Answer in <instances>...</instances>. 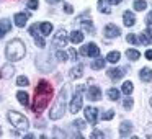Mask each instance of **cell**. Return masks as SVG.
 <instances>
[{
    "label": "cell",
    "instance_id": "obj_1",
    "mask_svg": "<svg viewBox=\"0 0 152 139\" xmlns=\"http://www.w3.org/2000/svg\"><path fill=\"white\" fill-rule=\"evenodd\" d=\"M51 97H53V85L48 80H39L36 87V97H34L33 102V111L41 113L49 103Z\"/></svg>",
    "mask_w": 152,
    "mask_h": 139
},
{
    "label": "cell",
    "instance_id": "obj_30",
    "mask_svg": "<svg viewBox=\"0 0 152 139\" xmlns=\"http://www.w3.org/2000/svg\"><path fill=\"white\" fill-rule=\"evenodd\" d=\"M28 83H30V80H28V77H25V75H20L17 79V85L18 87H28Z\"/></svg>",
    "mask_w": 152,
    "mask_h": 139
},
{
    "label": "cell",
    "instance_id": "obj_33",
    "mask_svg": "<svg viewBox=\"0 0 152 139\" xmlns=\"http://www.w3.org/2000/svg\"><path fill=\"white\" fill-rule=\"evenodd\" d=\"M115 118V111L113 110H108L106 113H103V119H106V121H110V119Z\"/></svg>",
    "mask_w": 152,
    "mask_h": 139
},
{
    "label": "cell",
    "instance_id": "obj_35",
    "mask_svg": "<svg viewBox=\"0 0 152 139\" xmlns=\"http://www.w3.org/2000/svg\"><path fill=\"white\" fill-rule=\"evenodd\" d=\"M26 7L31 8V10H36V8H38V0H28Z\"/></svg>",
    "mask_w": 152,
    "mask_h": 139
},
{
    "label": "cell",
    "instance_id": "obj_10",
    "mask_svg": "<svg viewBox=\"0 0 152 139\" xmlns=\"http://www.w3.org/2000/svg\"><path fill=\"white\" fill-rule=\"evenodd\" d=\"M103 33H105V36L106 38H116V36H119V28L116 26V25H106L105 26V30H103Z\"/></svg>",
    "mask_w": 152,
    "mask_h": 139
},
{
    "label": "cell",
    "instance_id": "obj_19",
    "mask_svg": "<svg viewBox=\"0 0 152 139\" xmlns=\"http://www.w3.org/2000/svg\"><path fill=\"white\" fill-rule=\"evenodd\" d=\"M17 100H18V102H20L23 106H28V105H30V97H28L26 92H18V93H17Z\"/></svg>",
    "mask_w": 152,
    "mask_h": 139
},
{
    "label": "cell",
    "instance_id": "obj_3",
    "mask_svg": "<svg viewBox=\"0 0 152 139\" xmlns=\"http://www.w3.org/2000/svg\"><path fill=\"white\" fill-rule=\"evenodd\" d=\"M66 98H67V89L64 87L59 92V97H57L56 103H54L53 108H51V113H49L51 119H59L64 116V113H66Z\"/></svg>",
    "mask_w": 152,
    "mask_h": 139
},
{
    "label": "cell",
    "instance_id": "obj_15",
    "mask_svg": "<svg viewBox=\"0 0 152 139\" xmlns=\"http://www.w3.org/2000/svg\"><path fill=\"white\" fill-rule=\"evenodd\" d=\"M12 30V23L8 20H2L0 21V40L5 36V33H8V31Z\"/></svg>",
    "mask_w": 152,
    "mask_h": 139
},
{
    "label": "cell",
    "instance_id": "obj_12",
    "mask_svg": "<svg viewBox=\"0 0 152 139\" xmlns=\"http://www.w3.org/2000/svg\"><path fill=\"white\" fill-rule=\"evenodd\" d=\"M131 131H132V123L131 121H123L121 123V126H119V136H128V134H131Z\"/></svg>",
    "mask_w": 152,
    "mask_h": 139
},
{
    "label": "cell",
    "instance_id": "obj_46",
    "mask_svg": "<svg viewBox=\"0 0 152 139\" xmlns=\"http://www.w3.org/2000/svg\"><path fill=\"white\" fill-rule=\"evenodd\" d=\"M49 4H57V2H61V0H48Z\"/></svg>",
    "mask_w": 152,
    "mask_h": 139
},
{
    "label": "cell",
    "instance_id": "obj_5",
    "mask_svg": "<svg viewBox=\"0 0 152 139\" xmlns=\"http://www.w3.org/2000/svg\"><path fill=\"white\" fill-rule=\"evenodd\" d=\"M83 90H85V87H83V85H80V87H77V89H75L72 103H70V113H79V110L82 108V105H83V100H82Z\"/></svg>",
    "mask_w": 152,
    "mask_h": 139
},
{
    "label": "cell",
    "instance_id": "obj_11",
    "mask_svg": "<svg viewBox=\"0 0 152 139\" xmlns=\"http://www.w3.org/2000/svg\"><path fill=\"white\" fill-rule=\"evenodd\" d=\"M28 18H30V15H28V13H17V15H15V18H13V21H15V25H17L18 28H23L25 25H26Z\"/></svg>",
    "mask_w": 152,
    "mask_h": 139
},
{
    "label": "cell",
    "instance_id": "obj_2",
    "mask_svg": "<svg viewBox=\"0 0 152 139\" xmlns=\"http://www.w3.org/2000/svg\"><path fill=\"white\" fill-rule=\"evenodd\" d=\"M25 44L23 41L20 40H13L7 44V49H5V54H7V59L8 61H21L25 57Z\"/></svg>",
    "mask_w": 152,
    "mask_h": 139
},
{
    "label": "cell",
    "instance_id": "obj_32",
    "mask_svg": "<svg viewBox=\"0 0 152 139\" xmlns=\"http://www.w3.org/2000/svg\"><path fill=\"white\" fill-rule=\"evenodd\" d=\"M123 106H124V110H131L132 108V100L129 98V97H128V98H124V100H123Z\"/></svg>",
    "mask_w": 152,
    "mask_h": 139
},
{
    "label": "cell",
    "instance_id": "obj_28",
    "mask_svg": "<svg viewBox=\"0 0 152 139\" xmlns=\"http://www.w3.org/2000/svg\"><path fill=\"white\" fill-rule=\"evenodd\" d=\"M105 62H106L105 59H96V61H93V62H92V69H93V70L103 69V67H105Z\"/></svg>",
    "mask_w": 152,
    "mask_h": 139
},
{
    "label": "cell",
    "instance_id": "obj_34",
    "mask_svg": "<svg viewBox=\"0 0 152 139\" xmlns=\"http://www.w3.org/2000/svg\"><path fill=\"white\" fill-rule=\"evenodd\" d=\"M74 126H75L77 129H80V131H82V129L85 128V121H83V119H75V121H74Z\"/></svg>",
    "mask_w": 152,
    "mask_h": 139
},
{
    "label": "cell",
    "instance_id": "obj_17",
    "mask_svg": "<svg viewBox=\"0 0 152 139\" xmlns=\"http://www.w3.org/2000/svg\"><path fill=\"white\" fill-rule=\"evenodd\" d=\"M12 74H13V64H5V66L2 67V72H0L2 79H8Z\"/></svg>",
    "mask_w": 152,
    "mask_h": 139
},
{
    "label": "cell",
    "instance_id": "obj_48",
    "mask_svg": "<svg viewBox=\"0 0 152 139\" xmlns=\"http://www.w3.org/2000/svg\"><path fill=\"white\" fill-rule=\"evenodd\" d=\"M0 134H2V129H0Z\"/></svg>",
    "mask_w": 152,
    "mask_h": 139
},
{
    "label": "cell",
    "instance_id": "obj_8",
    "mask_svg": "<svg viewBox=\"0 0 152 139\" xmlns=\"http://www.w3.org/2000/svg\"><path fill=\"white\" fill-rule=\"evenodd\" d=\"M85 119L92 124H96L98 121V110L93 108V106H87L85 108Z\"/></svg>",
    "mask_w": 152,
    "mask_h": 139
},
{
    "label": "cell",
    "instance_id": "obj_29",
    "mask_svg": "<svg viewBox=\"0 0 152 139\" xmlns=\"http://www.w3.org/2000/svg\"><path fill=\"white\" fill-rule=\"evenodd\" d=\"M152 41V33L151 31H144V33L141 34V43H144V44H147V43H151Z\"/></svg>",
    "mask_w": 152,
    "mask_h": 139
},
{
    "label": "cell",
    "instance_id": "obj_31",
    "mask_svg": "<svg viewBox=\"0 0 152 139\" xmlns=\"http://www.w3.org/2000/svg\"><path fill=\"white\" fill-rule=\"evenodd\" d=\"M144 136H145V138H149V139H152V123H149V124L145 126V129H144Z\"/></svg>",
    "mask_w": 152,
    "mask_h": 139
},
{
    "label": "cell",
    "instance_id": "obj_20",
    "mask_svg": "<svg viewBox=\"0 0 152 139\" xmlns=\"http://www.w3.org/2000/svg\"><path fill=\"white\" fill-rule=\"evenodd\" d=\"M119 57H121V54H119L118 51H111V53L106 56V61H108V62H111V64H116L119 61Z\"/></svg>",
    "mask_w": 152,
    "mask_h": 139
},
{
    "label": "cell",
    "instance_id": "obj_16",
    "mask_svg": "<svg viewBox=\"0 0 152 139\" xmlns=\"http://www.w3.org/2000/svg\"><path fill=\"white\" fill-rule=\"evenodd\" d=\"M123 75H124V70L123 69H110L108 70V77L113 80H119L123 79Z\"/></svg>",
    "mask_w": 152,
    "mask_h": 139
},
{
    "label": "cell",
    "instance_id": "obj_27",
    "mask_svg": "<svg viewBox=\"0 0 152 139\" xmlns=\"http://www.w3.org/2000/svg\"><path fill=\"white\" fill-rule=\"evenodd\" d=\"M145 7H147L145 0H134V10L136 12H142Z\"/></svg>",
    "mask_w": 152,
    "mask_h": 139
},
{
    "label": "cell",
    "instance_id": "obj_44",
    "mask_svg": "<svg viewBox=\"0 0 152 139\" xmlns=\"http://www.w3.org/2000/svg\"><path fill=\"white\" fill-rule=\"evenodd\" d=\"M145 57H147L149 61H152V49H149V51H145Z\"/></svg>",
    "mask_w": 152,
    "mask_h": 139
},
{
    "label": "cell",
    "instance_id": "obj_25",
    "mask_svg": "<svg viewBox=\"0 0 152 139\" xmlns=\"http://www.w3.org/2000/svg\"><path fill=\"white\" fill-rule=\"evenodd\" d=\"M39 28H41V33H43V34H49L51 31H53V25H51L49 21H44V23H41Z\"/></svg>",
    "mask_w": 152,
    "mask_h": 139
},
{
    "label": "cell",
    "instance_id": "obj_42",
    "mask_svg": "<svg viewBox=\"0 0 152 139\" xmlns=\"http://www.w3.org/2000/svg\"><path fill=\"white\" fill-rule=\"evenodd\" d=\"M145 21H147V25H149V26H151V25H152V12H151V13L147 15V18H145Z\"/></svg>",
    "mask_w": 152,
    "mask_h": 139
},
{
    "label": "cell",
    "instance_id": "obj_40",
    "mask_svg": "<svg viewBox=\"0 0 152 139\" xmlns=\"http://www.w3.org/2000/svg\"><path fill=\"white\" fill-rule=\"evenodd\" d=\"M126 41H128V43H137V40H136V36L134 34H128V36H126Z\"/></svg>",
    "mask_w": 152,
    "mask_h": 139
},
{
    "label": "cell",
    "instance_id": "obj_24",
    "mask_svg": "<svg viewBox=\"0 0 152 139\" xmlns=\"http://www.w3.org/2000/svg\"><path fill=\"white\" fill-rule=\"evenodd\" d=\"M132 89H134V85H132V82H124L123 83V89H121V92L124 93V95H131L132 93Z\"/></svg>",
    "mask_w": 152,
    "mask_h": 139
},
{
    "label": "cell",
    "instance_id": "obj_21",
    "mask_svg": "<svg viewBox=\"0 0 152 139\" xmlns=\"http://www.w3.org/2000/svg\"><path fill=\"white\" fill-rule=\"evenodd\" d=\"M106 95H108L110 100H113V102H118V100H119V95H121V93H119L118 89H110L108 92H106Z\"/></svg>",
    "mask_w": 152,
    "mask_h": 139
},
{
    "label": "cell",
    "instance_id": "obj_14",
    "mask_svg": "<svg viewBox=\"0 0 152 139\" xmlns=\"http://www.w3.org/2000/svg\"><path fill=\"white\" fill-rule=\"evenodd\" d=\"M123 21H124L126 26H134V23H136L134 13H131V12H124V15H123Z\"/></svg>",
    "mask_w": 152,
    "mask_h": 139
},
{
    "label": "cell",
    "instance_id": "obj_22",
    "mask_svg": "<svg viewBox=\"0 0 152 139\" xmlns=\"http://www.w3.org/2000/svg\"><path fill=\"white\" fill-rule=\"evenodd\" d=\"M82 74H83V67L82 66H75L72 70H70V77H72V79H79V77H82Z\"/></svg>",
    "mask_w": 152,
    "mask_h": 139
},
{
    "label": "cell",
    "instance_id": "obj_4",
    "mask_svg": "<svg viewBox=\"0 0 152 139\" xmlns=\"http://www.w3.org/2000/svg\"><path fill=\"white\" fill-rule=\"evenodd\" d=\"M8 121L13 126H17L18 129H28V126H30V121L26 119V116H23L21 113H17V111L8 113Z\"/></svg>",
    "mask_w": 152,
    "mask_h": 139
},
{
    "label": "cell",
    "instance_id": "obj_9",
    "mask_svg": "<svg viewBox=\"0 0 152 139\" xmlns=\"http://www.w3.org/2000/svg\"><path fill=\"white\" fill-rule=\"evenodd\" d=\"M87 97H88L90 102H98V100H102V90L98 87H90L88 92H87Z\"/></svg>",
    "mask_w": 152,
    "mask_h": 139
},
{
    "label": "cell",
    "instance_id": "obj_7",
    "mask_svg": "<svg viewBox=\"0 0 152 139\" xmlns=\"http://www.w3.org/2000/svg\"><path fill=\"white\" fill-rule=\"evenodd\" d=\"M53 44L57 48H66L67 46V31L66 30H59L53 38Z\"/></svg>",
    "mask_w": 152,
    "mask_h": 139
},
{
    "label": "cell",
    "instance_id": "obj_26",
    "mask_svg": "<svg viewBox=\"0 0 152 139\" xmlns=\"http://www.w3.org/2000/svg\"><path fill=\"white\" fill-rule=\"evenodd\" d=\"M77 21H80V23H82V26L85 28V31H88V33H92V31H93V25H92V21H90V20H83V18H79Z\"/></svg>",
    "mask_w": 152,
    "mask_h": 139
},
{
    "label": "cell",
    "instance_id": "obj_37",
    "mask_svg": "<svg viewBox=\"0 0 152 139\" xmlns=\"http://www.w3.org/2000/svg\"><path fill=\"white\" fill-rule=\"evenodd\" d=\"M34 43H36L38 48H44V40H43V38L36 36V38H34Z\"/></svg>",
    "mask_w": 152,
    "mask_h": 139
},
{
    "label": "cell",
    "instance_id": "obj_47",
    "mask_svg": "<svg viewBox=\"0 0 152 139\" xmlns=\"http://www.w3.org/2000/svg\"><path fill=\"white\" fill-rule=\"evenodd\" d=\"M151 106H152V98H151Z\"/></svg>",
    "mask_w": 152,
    "mask_h": 139
},
{
    "label": "cell",
    "instance_id": "obj_45",
    "mask_svg": "<svg viewBox=\"0 0 152 139\" xmlns=\"http://www.w3.org/2000/svg\"><path fill=\"white\" fill-rule=\"evenodd\" d=\"M108 4H111V5H118V4H121V0H106Z\"/></svg>",
    "mask_w": 152,
    "mask_h": 139
},
{
    "label": "cell",
    "instance_id": "obj_41",
    "mask_svg": "<svg viewBox=\"0 0 152 139\" xmlns=\"http://www.w3.org/2000/svg\"><path fill=\"white\" fill-rule=\"evenodd\" d=\"M69 54H70V57H72V61H77V53H75L74 48H70V49H69Z\"/></svg>",
    "mask_w": 152,
    "mask_h": 139
},
{
    "label": "cell",
    "instance_id": "obj_6",
    "mask_svg": "<svg viewBox=\"0 0 152 139\" xmlns=\"http://www.w3.org/2000/svg\"><path fill=\"white\" fill-rule=\"evenodd\" d=\"M80 56H90V57H98L100 56V48L93 43L85 44L83 48H80Z\"/></svg>",
    "mask_w": 152,
    "mask_h": 139
},
{
    "label": "cell",
    "instance_id": "obj_43",
    "mask_svg": "<svg viewBox=\"0 0 152 139\" xmlns=\"http://www.w3.org/2000/svg\"><path fill=\"white\" fill-rule=\"evenodd\" d=\"M92 138H103V132H100V131H95L92 134Z\"/></svg>",
    "mask_w": 152,
    "mask_h": 139
},
{
    "label": "cell",
    "instance_id": "obj_39",
    "mask_svg": "<svg viewBox=\"0 0 152 139\" xmlns=\"http://www.w3.org/2000/svg\"><path fill=\"white\" fill-rule=\"evenodd\" d=\"M64 12H66V13H74V7H72V5H69V4H66V5H64Z\"/></svg>",
    "mask_w": 152,
    "mask_h": 139
},
{
    "label": "cell",
    "instance_id": "obj_36",
    "mask_svg": "<svg viewBox=\"0 0 152 139\" xmlns=\"http://www.w3.org/2000/svg\"><path fill=\"white\" fill-rule=\"evenodd\" d=\"M56 57H57V59H59V61H67V54L64 53V51H57Z\"/></svg>",
    "mask_w": 152,
    "mask_h": 139
},
{
    "label": "cell",
    "instance_id": "obj_23",
    "mask_svg": "<svg viewBox=\"0 0 152 139\" xmlns=\"http://www.w3.org/2000/svg\"><path fill=\"white\" fill-rule=\"evenodd\" d=\"M126 56H128L129 61H137L139 57H141V54H139V51H136V49H128L126 51Z\"/></svg>",
    "mask_w": 152,
    "mask_h": 139
},
{
    "label": "cell",
    "instance_id": "obj_38",
    "mask_svg": "<svg viewBox=\"0 0 152 139\" xmlns=\"http://www.w3.org/2000/svg\"><path fill=\"white\" fill-rule=\"evenodd\" d=\"M39 30V23H36V25H33V26L30 28V34H33V36H36V31Z\"/></svg>",
    "mask_w": 152,
    "mask_h": 139
},
{
    "label": "cell",
    "instance_id": "obj_13",
    "mask_svg": "<svg viewBox=\"0 0 152 139\" xmlns=\"http://www.w3.org/2000/svg\"><path fill=\"white\" fill-rule=\"evenodd\" d=\"M139 77H141L142 82H152V69H149V67H144V69H141V72H139Z\"/></svg>",
    "mask_w": 152,
    "mask_h": 139
},
{
    "label": "cell",
    "instance_id": "obj_18",
    "mask_svg": "<svg viewBox=\"0 0 152 139\" xmlns=\"http://www.w3.org/2000/svg\"><path fill=\"white\" fill-rule=\"evenodd\" d=\"M70 41H72L74 44H80L83 41V33L82 31H72V33H70Z\"/></svg>",
    "mask_w": 152,
    "mask_h": 139
}]
</instances>
